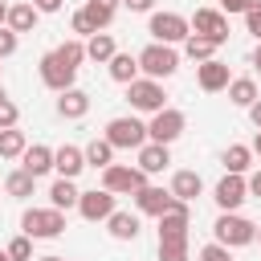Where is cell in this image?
<instances>
[{"instance_id": "cell-1", "label": "cell", "mask_w": 261, "mask_h": 261, "mask_svg": "<svg viewBox=\"0 0 261 261\" xmlns=\"http://www.w3.org/2000/svg\"><path fill=\"white\" fill-rule=\"evenodd\" d=\"M212 237H216V245H224V249H245V245L257 241V224L245 220V216H237V212H220L216 224H212Z\"/></svg>"}, {"instance_id": "cell-2", "label": "cell", "mask_w": 261, "mask_h": 261, "mask_svg": "<svg viewBox=\"0 0 261 261\" xmlns=\"http://www.w3.org/2000/svg\"><path fill=\"white\" fill-rule=\"evenodd\" d=\"M20 232L29 241H49V237H61L65 232V212L57 208H29L20 216Z\"/></svg>"}, {"instance_id": "cell-3", "label": "cell", "mask_w": 261, "mask_h": 261, "mask_svg": "<svg viewBox=\"0 0 261 261\" xmlns=\"http://www.w3.org/2000/svg\"><path fill=\"white\" fill-rule=\"evenodd\" d=\"M139 69H143L151 82H163V77H171V73L179 69V53H175L171 45H159V41H151V45L139 53Z\"/></svg>"}, {"instance_id": "cell-4", "label": "cell", "mask_w": 261, "mask_h": 261, "mask_svg": "<svg viewBox=\"0 0 261 261\" xmlns=\"http://www.w3.org/2000/svg\"><path fill=\"white\" fill-rule=\"evenodd\" d=\"M102 139H106L114 151H118V147H122V151H130V147L139 151V147L147 143V122H139V118H110Z\"/></svg>"}, {"instance_id": "cell-5", "label": "cell", "mask_w": 261, "mask_h": 261, "mask_svg": "<svg viewBox=\"0 0 261 261\" xmlns=\"http://www.w3.org/2000/svg\"><path fill=\"white\" fill-rule=\"evenodd\" d=\"M102 188L110 196H135L139 188H147V175L139 167H130V163H110L102 171Z\"/></svg>"}, {"instance_id": "cell-6", "label": "cell", "mask_w": 261, "mask_h": 261, "mask_svg": "<svg viewBox=\"0 0 261 261\" xmlns=\"http://www.w3.org/2000/svg\"><path fill=\"white\" fill-rule=\"evenodd\" d=\"M184 126H188V118H184V110H171V106H163L159 114H151V122H147V143H175L179 135H184Z\"/></svg>"}, {"instance_id": "cell-7", "label": "cell", "mask_w": 261, "mask_h": 261, "mask_svg": "<svg viewBox=\"0 0 261 261\" xmlns=\"http://www.w3.org/2000/svg\"><path fill=\"white\" fill-rule=\"evenodd\" d=\"M147 33H151L159 45H175V41H188V37H192V24H188V16H179V12H155L151 24H147Z\"/></svg>"}, {"instance_id": "cell-8", "label": "cell", "mask_w": 261, "mask_h": 261, "mask_svg": "<svg viewBox=\"0 0 261 261\" xmlns=\"http://www.w3.org/2000/svg\"><path fill=\"white\" fill-rule=\"evenodd\" d=\"M163 86L159 82H151V77H135L130 86H126V102L135 106V110H143V114H159L163 110Z\"/></svg>"}, {"instance_id": "cell-9", "label": "cell", "mask_w": 261, "mask_h": 261, "mask_svg": "<svg viewBox=\"0 0 261 261\" xmlns=\"http://www.w3.org/2000/svg\"><path fill=\"white\" fill-rule=\"evenodd\" d=\"M188 24H192L196 37H208V41H216V45L228 41V20H224V12H216V8H196V16H192Z\"/></svg>"}, {"instance_id": "cell-10", "label": "cell", "mask_w": 261, "mask_h": 261, "mask_svg": "<svg viewBox=\"0 0 261 261\" xmlns=\"http://www.w3.org/2000/svg\"><path fill=\"white\" fill-rule=\"evenodd\" d=\"M37 69H41V82H45L49 90H57V94L73 90V73H77V69H69V65H65V61H61L57 53H45Z\"/></svg>"}, {"instance_id": "cell-11", "label": "cell", "mask_w": 261, "mask_h": 261, "mask_svg": "<svg viewBox=\"0 0 261 261\" xmlns=\"http://www.w3.org/2000/svg\"><path fill=\"white\" fill-rule=\"evenodd\" d=\"M188 224H192V212H188L184 200H175L159 216V241H188Z\"/></svg>"}, {"instance_id": "cell-12", "label": "cell", "mask_w": 261, "mask_h": 261, "mask_svg": "<svg viewBox=\"0 0 261 261\" xmlns=\"http://www.w3.org/2000/svg\"><path fill=\"white\" fill-rule=\"evenodd\" d=\"M212 200L220 204V212H237V208L249 200V192H245V175H224V179L216 184Z\"/></svg>"}, {"instance_id": "cell-13", "label": "cell", "mask_w": 261, "mask_h": 261, "mask_svg": "<svg viewBox=\"0 0 261 261\" xmlns=\"http://www.w3.org/2000/svg\"><path fill=\"white\" fill-rule=\"evenodd\" d=\"M77 212H82L86 220H106V216L114 212V196H110L106 188H94V192H82V196H77Z\"/></svg>"}, {"instance_id": "cell-14", "label": "cell", "mask_w": 261, "mask_h": 261, "mask_svg": "<svg viewBox=\"0 0 261 261\" xmlns=\"http://www.w3.org/2000/svg\"><path fill=\"white\" fill-rule=\"evenodd\" d=\"M171 204H175V196H171V192H163V188H151V184H147V188H139V192H135V208H139L143 216H163Z\"/></svg>"}, {"instance_id": "cell-15", "label": "cell", "mask_w": 261, "mask_h": 261, "mask_svg": "<svg viewBox=\"0 0 261 261\" xmlns=\"http://www.w3.org/2000/svg\"><path fill=\"white\" fill-rule=\"evenodd\" d=\"M196 82H200V90L216 94V90H228L232 77H228V65L212 57V61H200V65H196Z\"/></svg>"}, {"instance_id": "cell-16", "label": "cell", "mask_w": 261, "mask_h": 261, "mask_svg": "<svg viewBox=\"0 0 261 261\" xmlns=\"http://www.w3.org/2000/svg\"><path fill=\"white\" fill-rule=\"evenodd\" d=\"M20 171H29L33 179L45 175V171H53V147H45V143L24 147V155H20Z\"/></svg>"}, {"instance_id": "cell-17", "label": "cell", "mask_w": 261, "mask_h": 261, "mask_svg": "<svg viewBox=\"0 0 261 261\" xmlns=\"http://www.w3.org/2000/svg\"><path fill=\"white\" fill-rule=\"evenodd\" d=\"M82 167H86V155H82V147L65 143V147H57V151H53V171H57L61 179H73Z\"/></svg>"}, {"instance_id": "cell-18", "label": "cell", "mask_w": 261, "mask_h": 261, "mask_svg": "<svg viewBox=\"0 0 261 261\" xmlns=\"http://www.w3.org/2000/svg\"><path fill=\"white\" fill-rule=\"evenodd\" d=\"M171 163V151L163 147V143H143L139 147V171L143 175H155V171H163Z\"/></svg>"}, {"instance_id": "cell-19", "label": "cell", "mask_w": 261, "mask_h": 261, "mask_svg": "<svg viewBox=\"0 0 261 261\" xmlns=\"http://www.w3.org/2000/svg\"><path fill=\"white\" fill-rule=\"evenodd\" d=\"M167 192H171L175 200L192 204V200H196V196L204 192V179H200L196 171H175V175H171V188H167Z\"/></svg>"}, {"instance_id": "cell-20", "label": "cell", "mask_w": 261, "mask_h": 261, "mask_svg": "<svg viewBox=\"0 0 261 261\" xmlns=\"http://www.w3.org/2000/svg\"><path fill=\"white\" fill-rule=\"evenodd\" d=\"M86 110H90V94L77 90V86L57 98V114H61V118H86Z\"/></svg>"}, {"instance_id": "cell-21", "label": "cell", "mask_w": 261, "mask_h": 261, "mask_svg": "<svg viewBox=\"0 0 261 261\" xmlns=\"http://www.w3.org/2000/svg\"><path fill=\"white\" fill-rule=\"evenodd\" d=\"M106 224H110V237L114 241H135L139 237V212H110L106 216Z\"/></svg>"}, {"instance_id": "cell-22", "label": "cell", "mask_w": 261, "mask_h": 261, "mask_svg": "<svg viewBox=\"0 0 261 261\" xmlns=\"http://www.w3.org/2000/svg\"><path fill=\"white\" fill-rule=\"evenodd\" d=\"M77 196H82V192H77V184H73V179H61V175H57V179H53V188H49V204H53L57 212L77 208Z\"/></svg>"}, {"instance_id": "cell-23", "label": "cell", "mask_w": 261, "mask_h": 261, "mask_svg": "<svg viewBox=\"0 0 261 261\" xmlns=\"http://www.w3.org/2000/svg\"><path fill=\"white\" fill-rule=\"evenodd\" d=\"M37 8L33 4H8V20H4V29H12V33H29L33 24H37Z\"/></svg>"}, {"instance_id": "cell-24", "label": "cell", "mask_w": 261, "mask_h": 261, "mask_svg": "<svg viewBox=\"0 0 261 261\" xmlns=\"http://www.w3.org/2000/svg\"><path fill=\"white\" fill-rule=\"evenodd\" d=\"M106 65H110V77L122 82V86H130V82L139 77V57H130V53H114Z\"/></svg>"}, {"instance_id": "cell-25", "label": "cell", "mask_w": 261, "mask_h": 261, "mask_svg": "<svg viewBox=\"0 0 261 261\" xmlns=\"http://www.w3.org/2000/svg\"><path fill=\"white\" fill-rule=\"evenodd\" d=\"M86 16H90V24L102 33L110 20H114V12H118V0H86V8H82Z\"/></svg>"}, {"instance_id": "cell-26", "label": "cell", "mask_w": 261, "mask_h": 261, "mask_svg": "<svg viewBox=\"0 0 261 261\" xmlns=\"http://www.w3.org/2000/svg\"><path fill=\"white\" fill-rule=\"evenodd\" d=\"M228 102H237V106L249 110V106L257 102V82H253V77H232V82H228Z\"/></svg>"}, {"instance_id": "cell-27", "label": "cell", "mask_w": 261, "mask_h": 261, "mask_svg": "<svg viewBox=\"0 0 261 261\" xmlns=\"http://www.w3.org/2000/svg\"><path fill=\"white\" fill-rule=\"evenodd\" d=\"M82 155H86V167H102V171H106V167L114 163V147H110L106 139H94L90 147H82Z\"/></svg>"}, {"instance_id": "cell-28", "label": "cell", "mask_w": 261, "mask_h": 261, "mask_svg": "<svg viewBox=\"0 0 261 261\" xmlns=\"http://www.w3.org/2000/svg\"><path fill=\"white\" fill-rule=\"evenodd\" d=\"M24 147H29L24 130H16V126L0 130V159H20V155H24Z\"/></svg>"}, {"instance_id": "cell-29", "label": "cell", "mask_w": 261, "mask_h": 261, "mask_svg": "<svg viewBox=\"0 0 261 261\" xmlns=\"http://www.w3.org/2000/svg\"><path fill=\"white\" fill-rule=\"evenodd\" d=\"M114 53H118V49H114V37H110V33H94V37L86 41V57H90V61H110Z\"/></svg>"}, {"instance_id": "cell-30", "label": "cell", "mask_w": 261, "mask_h": 261, "mask_svg": "<svg viewBox=\"0 0 261 261\" xmlns=\"http://www.w3.org/2000/svg\"><path fill=\"white\" fill-rule=\"evenodd\" d=\"M249 163H253V151H249L245 143H232V147L224 151V167H228V175H245Z\"/></svg>"}, {"instance_id": "cell-31", "label": "cell", "mask_w": 261, "mask_h": 261, "mask_svg": "<svg viewBox=\"0 0 261 261\" xmlns=\"http://www.w3.org/2000/svg\"><path fill=\"white\" fill-rule=\"evenodd\" d=\"M33 188H37V179H33L29 171H20V167L4 179V192H8V196H16V200H29V196H33Z\"/></svg>"}, {"instance_id": "cell-32", "label": "cell", "mask_w": 261, "mask_h": 261, "mask_svg": "<svg viewBox=\"0 0 261 261\" xmlns=\"http://www.w3.org/2000/svg\"><path fill=\"white\" fill-rule=\"evenodd\" d=\"M184 53H188L192 61H212V57H216V41H208V37H196V33H192V37L184 41Z\"/></svg>"}, {"instance_id": "cell-33", "label": "cell", "mask_w": 261, "mask_h": 261, "mask_svg": "<svg viewBox=\"0 0 261 261\" xmlns=\"http://www.w3.org/2000/svg\"><path fill=\"white\" fill-rule=\"evenodd\" d=\"M53 53H57V57H61V61H65L69 69H77V65L86 61V41H61V45H57Z\"/></svg>"}, {"instance_id": "cell-34", "label": "cell", "mask_w": 261, "mask_h": 261, "mask_svg": "<svg viewBox=\"0 0 261 261\" xmlns=\"http://www.w3.org/2000/svg\"><path fill=\"white\" fill-rule=\"evenodd\" d=\"M159 261H188V241H159Z\"/></svg>"}, {"instance_id": "cell-35", "label": "cell", "mask_w": 261, "mask_h": 261, "mask_svg": "<svg viewBox=\"0 0 261 261\" xmlns=\"http://www.w3.org/2000/svg\"><path fill=\"white\" fill-rule=\"evenodd\" d=\"M4 253H8L12 261H29V257H33V241H29L24 232H20V237H12V245H8Z\"/></svg>"}, {"instance_id": "cell-36", "label": "cell", "mask_w": 261, "mask_h": 261, "mask_svg": "<svg viewBox=\"0 0 261 261\" xmlns=\"http://www.w3.org/2000/svg\"><path fill=\"white\" fill-rule=\"evenodd\" d=\"M69 24H73V33H77V37H86V41H90V37H94V33H98V29H94V24H90V16H86V12H82V8H77V12H73V16H69Z\"/></svg>"}, {"instance_id": "cell-37", "label": "cell", "mask_w": 261, "mask_h": 261, "mask_svg": "<svg viewBox=\"0 0 261 261\" xmlns=\"http://www.w3.org/2000/svg\"><path fill=\"white\" fill-rule=\"evenodd\" d=\"M200 261H232V249H224V245H216V241H212V245H204V249H200Z\"/></svg>"}, {"instance_id": "cell-38", "label": "cell", "mask_w": 261, "mask_h": 261, "mask_svg": "<svg viewBox=\"0 0 261 261\" xmlns=\"http://www.w3.org/2000/svg\"><path fill=\"white\" fill-rule=\"evenodd\" d=\"M16 118H20V110H16V102H0V130H8V126H16Z\"/></svg>"}, {"instance_id": "cell-39", "label": "cell", "mask_w": 261, "mask_h": 261, "mask_svg": "<svg viewBox=\"0 0 261 261\" xmlns=\"http://www.w3.org/2000/svg\"><path fill=\"white\" fill-rule=\"evenodd\" d=\"M245 29H249V33H253V37L261 41V0H257V4H253V8L245 12Z\"/></svg>"}, {"instance_id": "cell-40", "label": "cell", "mask_w": 261, "mask_h": 261, "mask_svg": "<svg viewBox=\"0 0 261 261\" xmlns=\"http://www.w3.org/2000/svg\"><path fill=\"white\" fill-rule=\"evenodd\" d=\"M12 53H16V33L12 29H0V61L12 57Z\"/></svg>"}, {"instance_id": "cell-41", "label": "cell", "mask_w": 261, "mask_h": 261, "mask_svg": "<svg viewBox=\"0 0 261 261\" xmlns=\"http://www.w3.org/2000/svg\"><path fill=\"white\" fill-rule=\"evenodd\" d=\"M253 4H257V0H220V8H224V12H249Z\"/></svg>"}, {"instance_id": "cell-42", "label": "cell", "mask_w": 261, "mask_h": 261, "mask_svg": "<svg viewBox=\"0 0 261 261\" xmlns=\"http://www.w3.org/2000/svg\"><path fill=\"white\" fill-rule=\"evenodd\" d=\"M245 192H249V196H257V200H261V171H253V175H249V179H245Z\"/></svg>"}, {"instance_id": "cell-43", "label": "cell", "mask_w": 261, "mask_h": 261, "mask_svg": "<svg viewBox=\"0 0 261 261\" xmlns=\"http://www.w3.org/2000/svg\"><path fill=\"white\" fill-rule=\"evenodd\" d=\"M33 8H37V12H57L61 0H33Z\"/></svg>"}, {"instance_id": "cell-44", "label": "cell", "mask_w": 261, "mask_h": 261, "mask_svg": "<svg viewBox=\"0 0 261 261\" xmlns=\"http://www.w3.org/2000/svg\"><path fill=\"white\" fill-rule=\"evenodd\" d=\"M118 4H126V8H130V12H147V8H151V4H155V0H118Z\"/></svg>"}, {"instance_id": "cell-45", "label": "cell", "mask_w": 261, "mask_h": 261, "mask_svg": "<svg viewBox=\"0 0 261 261\" xmlns=\"http://www.w3.org/2000/svg\"><path fill=\"white\" fill-rule=\"evenodd\" d=\"M249 118H253V126H257V130H261V98H257V102H253V106H249Z\"/></svg>"}, {"instance_id": "cell-46", "label": "cell", "mask_w": 261, "mask_h": 261, "mask_svg": "<svg viewBox=\"0 0 261 261\" xmlns=\"http://www.w3.org/2000/svg\"><path fill=\"white\" fill-rule=\"evenodd\" d=\"M253 69H257V73H261V45H257V49H253Z\"/></svg>"}, {"instance_id": "cell-47", "label": "cell", "mask_w": 261, "mask_h": 261, "mask_svg": "<svg viewBox=\"0 0 261 261\" xmlns=\"http://www.w3.org/2000/svg\"><path fill=\"white\" fill-rule=\"evenodd\" d=\"M249 151H253V155H261V130L253 135V147H249Z\"/></svg>"}, {"instance_id": "cell-48", "label": "cell", "mask_w": 261, "mask_h": 261, "mask_svg": "<svg viewBox=\"0 0 261 261\" xmlns=\"http://www.w3.org/2000/svg\"><path fill=\"white\" fill-rule=\"evenodd\" d=\"M4 20H8V4L0 0V29H4Z\"/></svg>"}, {"instance_id": "cell-49", "label": "cell", "mask_w": 261, "mask_h": 261, "mask_svg": "<svg viewBox=\"0 0 261 261\" xmlns=\"http://www.w3.org/2000/svg\"><path fill=\"white\" fill-rule=\"evenodd\" d=\"M41 261H65V257H41Z\"/></svg>"}, {"instance_id": "cell-50", "label": "cell", "mask_w": 261, "mask_h": 261, "mask_svg": "<svg viewBox=\"0 0 261 261\" xmlns=\"http://www.w3.org/2000/svg\"><path fill=\"white\" fill-rule=\"evenodd\" d=\"M0 261H12V257H8V253H4V249H0Z\"/></svg>"}, {"instance_id": "cell-51", "label": "cell", "mask_w": 261, "mask_h": 261, "mask_svg": "<svg viewBox=\"0 0 261 261\" xmlns=\"http://www.w3.org/2000/svg\"><path fill=\"white\" fill-rule=\"evenodd\" d=\"M4 98H8V94H4V86H0V102H4Z\"/></svg>"}, {"instance_id": "cell-52", "label": "cell", "mask_w": 261, "mask_h": 261, "mask_svg": "<svg viewBox=\"0 0 261 261\" xmlns=\"http://www.w3.org/2000/svg\"><path fill=\"white\" fill-rule=\"evenodd\" d=\"M257 241H261V224H257Z\"/></svg>"}]
</instances>
